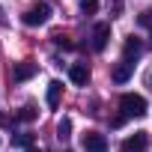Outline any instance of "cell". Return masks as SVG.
I'll return each instance as SVG.
<instances>
[{
    "mask_svg": "<svg viewBox=\"0 0 152 152\" xmlns=\"http://www.w3.org/2000/svg\"><path fill=\"white\" fill-rule=\"evenodd\" d=\"M119 107H122V116L125 119H140V116H146V99L143 96H137V93H125L122 99H119Z\"/></svg>",
    "mask_w": 152,
    "mask_h": 152,
    "instance_id": "6da1fadb",
    "label": "cell"
},
{
    "mask_svg": "<svg viewBox=\"0 0 152 152\" xmlns=\"http://www.w3.org/2000/svg\"><path fill=\"white\" fill-rule=\"evenodd\" d=\"M48 18H51V6H48V3H33V6L21 15V21H24L27 27H42V24H48Z\"/></svg>",
    "mask_w": 152,
    "mask_h": 152,
    "instance_id": "7a4b0ae2",
    "label": "cell"
},
{
    "mask_svg": "<svg viewBox=\"0 0 152 152\" xmlns=\"http://www.w3.org/2000/svg\"><path fill=\"white\" fill-rule=\"evenodd\" d=\"M81 146H84V152H107V137L99 131H84Z\"/></svg>",
    "mask_w": 152,
    "mask_h": 152,
    "instance_id": "3957f363",
    "label": "cell"
},
{
    "mask_svg": "<svg viewBox=\"0 0 152 152\" xmlns=\"http://www.w3.org/2000/svg\"><path fill=\"white\" fill-rule=\"evenodd\" d=\"M39 72V63H33V60H24V63H15V69H12V78H15V84H24V81H30L33 75Z\"/></svg>",
    "mask_w": 152,
    "mask_h": 152,
    "instance_id": "277c9868",
    "label": "cell"
},
{
    "mask_svg": "<svg viewBox=\"0 0 152 152\" xmlns=\"http://www.w3.org/2000/svg\"><path fill=\"white\" fill-rule=\"evenodd\" d=\"M107 42H110V24L102 21V24H96V30H93V51H104Z\"/></svg>",
    "mask_w": 152,
    "mask_h": 152,
    "instance_id": "5b68a950",
    "label": "cell"
},
{
    "mask_svg": "<svg viewBox=\"0 0 152 152\" xmlns=\"http://www.w3.org/2000/svg\"><path fill=\"white\" fill-rule=\"evenodd\" d=\"M146 131H137L134 137H125L122 140V146H119V152H146Z\"/></svg>",
    "mask_w": 152,
    "mask_h": 152,
    "instance_id": "8992f818",
    "label": "cell"
},
{
    "mask_svg": "<svg viewBox=\"0 0 152 152\" xmlns=\"http://www.w3.org/2000/svg\"><path fill=\"white\" fill-rule=\"evenodd\" d=\"M69 78H72L75 87H87V84H90V69H87V63H75V66L69 69Z\"/></svg>",
    "mask_w": 152,
    "mask_h": 152,
    "instance_id": "52a82bcc",
    "label": "cell"
},
{
    "mask_svg": "<svg viewBox=\"0 0 152 152\" xmlns=\"http://www.w3.org/2000/svg\"><path fill=\"white\" fill-rule=\"evenodd\" d=\"M131 69H134V63H116L113 66V72H110V78H113V84H125L128 78H131Z\"/></svg>",
    "mask_w": 152,
    "mask_h": 152,
    "instance_id": "ba28073f",
    "label": "cell"
},
{
    "mask_svg": "<svg viewBox=\"0 0 152 152\" xmlns=\"http://www.w3.org/2000/svg\"><path fill=\"white\" fill-rule=\"evenodd\" d=\"M60 99H63V84H60V81H51V84H48V107L57 110V107H60Z\"/></svg>",
    "mask_w": 152,
    "mask_h": 152,
    "instance_id": "9c48e42d",
    "label": "cell"
},
{
    "mask_svg": "<svg viewBox=\"0 0 152 152\" xmlns=\"http://www.w3.org/2000/svg\"><path fill=\"white\" fill-rule=\"evenodd\" d=\"M140 51H143V45H140V39H134V36H128V39H125V63H134V60L140 57Z\"/></svg>",
    "mask_w": 152,
    "mask_h": 152,
    "instance_id": "30bf717a",
    "label": "cell"
},
{
    "mask_svg": "<svg viewBox=\"0 0 152 152\" xmlns=\"http://www.w3.org/2000/svg\"><path fill=\"white\" fill-rule=\"evenodd\" d=\"M39 116V110H36V104H24L18 113H15V119H21V122H33Z\"/></svg>",
    "mask_w": 152,
    "mask_h": 152,
    "instance_id": "8fae6325",
    "label": "cell"
},
{
    "mask_svg": "<svg viewBox=\"0 0 152 152\" xmlns=\"http://www.w3.org/2000/svg\"><path fill=\"white\" fill-rule=\"evenodd\" d=\"M12 146H21V149H33V134H30V131L12 134Z\"/></svg>",
    "mask_w": 152,
    "mask_h": 152,
    "instance_id": "7c38bea8",
    "label": "cell"
},
{
    "mask_svg": "<svg viewBox=\"0 0 152 152\" xmlns=\"http://www.w3.org/2000/svg\"><path fill=\"white\" fill-rule=\"evenodd\" d=\"M57 137H60V140H69V137H72V119H69V116H63V119L57 122Z\"/></svg>",
    "mask_w": 152,
    "mask_h": 152,
    "instance_id": "4fadbf2b",
    "label": "cell"
},
{
    "mask_svg": "<svg viewBox=\"0 0 152 152\" xmlns=\"http://www.w3.org/2000/svg\"><path fill=\"white\" fill-rule=\"evenodd\" d=\"M51 39H54V45H57V48H66V51H72V48H75V42H72L69 36H63V33H54Z\"/></svg>",
    "mask_w": 152,
    "mask_h": 152,
    "instance_id": "5bb4252c",
    "label": "cell"
},
{
    "mask_svg": "<svg viewBox=\"0 0 152 152\" xmlns=\"http://www.w3.org/2000/svg\"><path fill=\"white\" fill-rule=\"evenodd\" d=\"M81 9H84V15H96L99 12V0H81Z\"/></svg>",
    "mask_w": 152,
    "mask_h": 152,
    "instance_id": "9a60e30c",
    "label": "cell"
},
{
    "mask_svg": "<svg viewBox=\"0 0 152 152\" xmlns=\"http://www.w3.org/2000/svg\"><path fill=\"white\" fill-rule=\"evenodd\" d=\"M140 24H143V27H149V30H152V12H143V15H140Z\"/></svg>",
    "mask_w": 152,
    "mask_h": 152,
    "instance_id": "2e32d148",
    "label": "cell"
},
{
    "mask_svg": "<svg viewBox=\"0 0 152 152\" xmlns=\"http://www.w3.org/2000/svg\"><path fill=\"white\" fill-rule=\"evenodd\" d=\"M27 152H39V149H27Z\"/></svg>",
    "mask_w": 152,
    "mask_h": 152,
    "instance_id": "e0dca14e",
    "label": "cell"
},
{
    "mask_svg": "<svg viewBox=\"0 0 152 152\" xmlns=\"http://www.w3.org/2000/svg\"><path fill=\"white\" fill-rule=\"evenodd\" d=\"M149 84H152V78H149Z\"/></svg>",
    "mask_w": 152,
    "mask_h": 152,
    "instance_id": "ac0fdd59",
    "label": "cell"
},
{
    "mask_svg": "<svg viewBox=\"0 0 152 152\" xmlns=\"http://www.w3.org/2000/svg\"><path fill=\"white\" fill-rule=\"evenodd\" d=\"M66 152H69V149H66Z\"/></svg>",
    "mask_w": 152,
    "mask_h": 152,
    "instance_id": "d6986e66",
    "label": "cell"
}]
</instances>
